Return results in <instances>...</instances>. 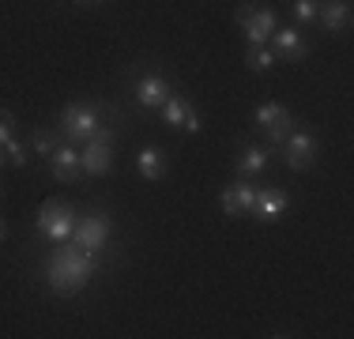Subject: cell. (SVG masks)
<instances>
[{
    "label": "cell",
    "mask_w": 354,
    "mask_h": 339,
    "mask_svg": "<svg viewBox=\"0 0 354 339\" xmlns=\"http://www.w3.org/2000/svg\"><path fill=\"white\" fill-rule=\"evenodd\" d=\"M98 271H102V253H91V249H83L80 241L68 237V241H57V249L46 257L41 275H46V283H49L53 294L72 298V294H80Z\"/></svg>",
    "instance_id": "cell-1"
},
{
    "label": "cell",
    "mask_w": 354,
    "mask_h": 339,
    "mask_svg": "<svg viewBox=\"0 0 354 339\" xmlns=\"http://www.w3.org/2000/svg\"><path fill=\"white\" fill-rule=\"evenodd\" d=\"M98 125H102V102H68L57 113V132L75 147H83Z\"/></svg>",
    "instance_id": "cell-2"
},
{
    "label": "cell",
    "mask_w": 354,
    "mask_h": 339,
    "mask_svg": "<svg viewBox=\"0 0 354 339\" xmlns=\"http://www.w3.org/2000/svg\"><path fill=\"white\" fill-rule=\"evenodd\" d=\"M117 132H121V121H113V125H98V129L91 132V140L80 147L83 174H91V177H106L109 170H113V140H117Z\"/></svg>",
    "instance_id": "cell-3"
},
{
    "label": "cell",
    "mask_w": 354,
    "mask_h": 339,
    "mask_svg": "<svg viewBox=\"0 0 354 339\" xmlns=\"http://www.w3.org/2000/svg\"><path fill=\"white\" fill-rule=\"evenodd\" d=\"M294 121H298V117H294L290 109L283 106V102H260L257 113H252V129L264 136V143H268L272 151L294 132Z\"/></svg>",
    "instance_id": "cell-4"
},
{
    "label": "cell",
    "mask_w": 354,
    "mask_h": 339,
    "mask_svg": "<svg viewBox=\"0 0 354 339\" xmlns=\"http://www.w3.org/2000/svg\"><path fill=\"white\" fill-rule=\"evenodd\" d=\"M275 155L283 158L286 166L294 170V174H306V170H313L317 166V155H320V140L309 129H298L294 125V132L286 136V140L275 147Z\"/></svg>",
    "instance_id": "cell-5"
},
{
    "label": "cell",
    "mask_w": 354,
    "mask_h": 339,
    "mask_svg": "<svg viewBox=\"0 0 354 339\" xmlns=\"http://www.w3.org/2000/svg\"><path fill=\"white\" fill-rule=\"evenodd\" d=\"M75 219H80L75 215V203L53 196L41 203V211H38V234L49 237V241H68L75 230Z\"/></svg>",
    "instance_id": "cell-6"
},
{
    "label": "cell",
    "mask_w": 354,
    "mask_h": 339,
    "mask_svg": "<svg viewBox=\"0 0 354 339\" xmlns=\"http://www.w3.org/2000/svg\"><path fill=\"white\" fill-rule=\"evenodd\" d=\"M238 27H241V34H245L249 46H268L275 27H279V15H275V8L241 4L238 8Z\"/></svg>",
    "instance_id": "cell-7"
},
{
    "label": "cell",
    "mask_w": 354,
    "mask_h": 339,
    "mask_svg": "<svg viewBox=\"0 0 354 339\" xmlns=\"http://www.w3.org/2000/svg\"><path fill=\"white\" fill-rule=\"evenodd\" d=\"M109 234H113V219H109L106 211H87V215L75 219L72 241H80L83 249H91V253H106Z\"/></svg>",
    "instance_id": "cell-8"
},
{
    "label": "cell",
    "mask_w": 354,
    "mask_h": 339,
    "mask_svg": "<svg viewBox=\"0 0 354 339\" xmlns=\"http://www.w3.org/2000/svg\"><path fill=\"white\" fill-rule=\"evenodd\" d=\"M158 113H162V121H166V129H174V132H189V136H196L200 132V109L192 106L185 95H174L158 106Z\"/></svg>",
    "instance_id": "cell-9"
},
{
    "label": "cell",
    "mask_w": 354,
    "mask_h": 339,
    "mask_svg": "<svg viewBox=\"0 0 354 339\" xmlns=\"http://www.w3.org/2000/svg\"><path fill=\"white\" fill-rule=\"evenodd\" d=\"M170 95H174V83L166 80L162 72H143L140 80L132 83V98H136V106H143V109H158Z\"/></svg>",
    "instance_id": "cell-10"
},
{
    "label": "cell",
    "mask_w": 354,
    "mask_h": 339,
    "mask_svg": "<svg viewBox=\"0 0 354 339\" xmlns=\"http://www.w3.org/2000/svg\"><path fill=\"white\" fill-rule=\"evenodd\" d=\"M290 211V192L272 185V189H257V200H252V211L249 215L257 223H279V219Z\"/></svg>",
    "instance_id": "cell-11"
},
{
    "label": "cell",
    "mask_w": 354,
    "mask_h": 339,
    "mask_svg": "<svg viewBox=\"0 0 354 339\" xmlns=\"http://www.w3.org/2000/svg\"><path fill=\"white\" fill-rule=\"evenodd\" d=\"M275 151L268 147V143H241V155L238 163H234V170H238V181H257L260 174H264L268 166H272Z\"/></svg>",
    "instance_id": "cell-12"
},
{
    "label": "cell",
    "mask_w": 354,
    "mask_h": 339,
    "mask_svg": "<svg viewBox=\"0 0 354 339\" xmlns=\"http://www.w3.org/2000/svg\"><path fill=\"white\" fill-rule=\"evenodd\" d=\"M49 163V174L57 177V181H64V185H75L83 177V163H80V147L68 140H61L57 143V151L46 158Z\"/></svg>",
    "instance_id": "cell-13"
},
{
    "label": "cell",
    "mask_w": 354,
    "mask_h": 339,
    "mask_svg": "<svg viewBox=\"0 0 354 339\" xmlns=\"http://www.w3.org/2000/svg\"><path fill=\"white\" fill-rule=\"evenodd\" d=\"M268 46L275 49V57L279 61H306L309 57V42H306V34H301V27H275V34H272V42Z\"/></svg>",
    "instance_id": "cell-14"
},
{
    "label": "cell",
    "mask_w": 354,
    "mask_h": 339,
    "mask_svg": "<svg viewBox=\"0 0 354 339\" xmlns=\"http://www.w3.org/2000/svg\"><path fill=\"white\" fill-rule=\"evenodd\" d=\"M252 200H257V185L252 181H234L223 189L218 196V208H223L226 219H238V215H249L252 211Z\"/></svg>",
    "instance_id": "cell-15"
},
{
    "label": "cell",
    "mask_w": 354,
    "mask_h": 339,
    "mask_svg": "<svg viewBox=\"0 0 354 339\" xmlns=\"http://www.w3.org/2000/svg\"><path fill=\"white\" fill-rule=\"evenodd\" d=\"M317 23L324 34H347L351 30V4L347 0H320Z\"/></svg>",
    "instance_id": "cell-16"
},
{
    "label": "cell",
    "mask_w": 354,
    "mask_h": 339,
    "mask_svg": "<svg viewBox=\"0 0 354 339\" xmlns=\"http://www.w3.org/2000/svg\"><path fill=\"white\" fill-rule=\"evenodd\" d=\"M136 170H140V177L143 181H162L166 177V170H170V163H166V151L162 147H143L140 155H136Z\"/></svg>",
    "instance_id": "cell-17"
},
{
    "label": "cell",
    "mask_w": 354,
    "mask_h": 339,
    "mask_svg": "<svg viewBox=\"0 0 354 339\" xmlns=\"http://www.w3.org/2000/svg\"><path fill=\"white\" fill-rule=\"evenodd\" d=\"M279 64V57H275V49L272 46H249L245 49V68L249 72H272V68Z\"/></svg>",
    "instance_id": "cell-18"
},
{
    "label": "cell",
    "mask_w": 354,
    "mask_h": 339,
    "mask_svg": "<svg viewBox=\"0 0 354 339\" xmlns=\"http://www.w3.org/2000/svg\"><path fill=\"white\" fill-rule=\"evenodd\" d=\"M57 143H61V136H57L53 129H35L30 132V151H35L38 158H49L57 151Z\"/></svg>",
    "instance_id": "cell-19"
},
{
    "label": "cell",
    "mask_w": 354,
    "mask_h": 339,
    "mask_svg": "<svg viewBox=\"0 0 354 339\" xmlns=\"http://www.w3.org/2000/svg\"><path fill=\"white\" fill-rule=\"evenodd\" d=\"M317 8H320V0H290L294 27H313V23H317Z\"/></svg>",
    "instance_id": "cell-20"
},
{
    "label": "cell",
    "mask_w": 354,
    "mask_h": 339,
    "mask_svg": "<svg viewBox=\"0 0 354 339\" xmlns=\"http://www.w3.org/2000/svg\"><path fill=\"white\" fill-rule=\"evenodd\" d=\"M0 147H4L8 166H15V170H23V166H27V158H30V147H27V143H19V140L12 136V140H8V143H0Z\"/></svg>",
    "instance_id": "cell-21"
},
{
    "label": "cell",
    "mask_w": 354,
    "mask_h": 339,
    "mask_svg": "<svg viewBox=\"0 0 354 339\" xmlns=\"http://www.w3.org/2000/svg\"><path fill=\"white\" fill-rule=\"evenodd\" d=\"M15 136V109L0 106V143H8Z\"/></svg>",
    "instance_id": "cell-22"
},
{
    "label": "cell",
    "mask_w": 354,
    "mask_h": 339,
    "mask_svg": "<svg viewBox=\"0 0 354 339\" xmlns=\"http://www.w3.org/2000/svg\"><path fill=\"white\" fill-rule=\"evenodd\" d=\"M4 237H8V226H4V219H0V241H4Z\"/></svg>",
    "instance_id": "cell-23"
},
{
    "label": "cell",
    "mask_w": 354,
    "mask_h": 339,
    "mask_svg": "<svg viewBox=\"0 0 354 339\" xmlns=\"http://www.w3.org/2000/svg\"><path fill=\"white\" fill-rule=\"evenodd\" d=\"M8 166V158H4V147H0V170H4Z\"/></svg>",
    "instance_id": "cell-24"
},
{
    "label": "cell",
    "mask_w": 354,
    "mask_h": 339,
    "mask_svg": "<svg viewBox=\"0 0 354 339\" xmlns=\"http://www.w3.org/2000/svg\"><path fill=\"white\" fill-rule=\"evenodd\" d=\"M75 4H98V0H75Z\"/></svg>",
    "instance_id": "cell-25"
},
{
    "label": "cell",
    "mask_w": 354,
    "mask_h": 339,
    "mask_svg": "<svg viewBox=\"0 0 354 339\" xmlns=\"http://www.w3.org/2000/svg\"><path fill=\"white\" fill-rule=\"evenodd\" d=\"M0 196H4V185H0Z\"/></svg>",
    "instance_id": "cell-26"
}]
</instances>
